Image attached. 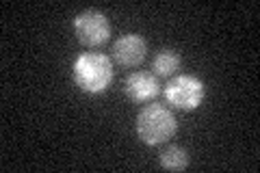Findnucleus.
<instances>
[{"mask_svg":"<svg viewBox=\"0 0 260 173\" xmlns=\"http://www.w3.org/2000/svg\"><path fill=\"white\" fill-rule=\"evenodd\" d=\"M72 76L80 91L85 93H104L113 82V61L102 52H85L72 65Z\"/></svg>","mask_w":260,"mask_h":173,"instance_id":"nucleus-1","label":"nucleus"},{"mask_svg":"<svg viewBox=\"0 0 260 173\" xmlns=\"http://www.w3.org/2000/svg\"><path fill=\"white\" fill-rule=\"evenodd\" d=\"M176 117L162 104H148L137 115V136L145 145H162L176 134Z\"/></svg>","mask_w":260,"mask_h":173,"instance_id":"nucleus-2","label":"nucleus"},{"mask_svg":"<svg viewBox=\"0 0 260 173\" xmlns=\"http://www.w3.org/2000/svg\"><path fill=\"white\" fill-rule=\"evenodd\" d=\"M204 82L198 76H191V74L174 76L165 85V100L178 111H195L204 102Z\"/></svg>","mask_w":260,"mask_h":173,"instance_id":"nucleus-3","label":"nucleus"},{"mask_svg":"<svg viewBox=\"0 0 260 173\" xmlns=\"http://www.w3.org/2000/svg\"><path fill=\"white\" fill-rule=\"evenodd\" d=\"M76 39L87 48H100L111 39V24L102 11L87 9L74 18Z\"/></svg>","mask_w":260,"mask_h":173,"instance_id":"nucleus-4","label":"nucleus"},{"mask_svg":"<svg viewBox=\"0 0 260 173\" xmlns=\"http://www.w3.org/2000/svg\"><path fill=\"white\" fill-rule=\"evenodd\" d=\"M148 54V44L137 32H126L113 44V59L121 67H137L145 61Z\"/></svg>","mask_w":260,"mask_h":173,"instance_id":"nucleus-5","label":"nucleus"},{"mask_svg":"<svg viewBox=\"0 0 260 173\" xmlns=\"http://www.w3.org/2000/svg\"><path fill=\"white\" fill-rule=\"evenodd\" d=\"M158 91H160V85L156 76L150 72H135L124 80V93L128 95L130 102H137V104L152 102L158 95Z\"/></svg>","mask_w":260,"mask_h":173,"instance_id":"nucleus-6","label":"nucleus"},{"mask_svg":"<svg viewBox=\"0 0 260 173\" xmlns=\"http://www.w3.org/2000/svg\"><path fill=\"white\" fill-rule=\"evenodd\" d=\"M158 162L167 171H184L189 167V152L180 145H167L158 154Z\"/></svg>","mask_w":260,"mask_h":173,"instance_id":"nucleus-7","label":"nucleus"},{"mask_svg":"<svg viewBox=\"0 0 260 173\" xmlns=\"http://www.w3.org/2000/svg\"><path fill=\"white\" fill-rule=\"evenodd\" d=\"M180 65H182V59H180V54H178L176 50H160L152 59L154 74H156V76H162V78L174 76V74L180 70Z\"/></svg>","mask_w":260,"mask_h":173,"instance_id":"nucleus-8","label":"nucleus"}]
</instances>
